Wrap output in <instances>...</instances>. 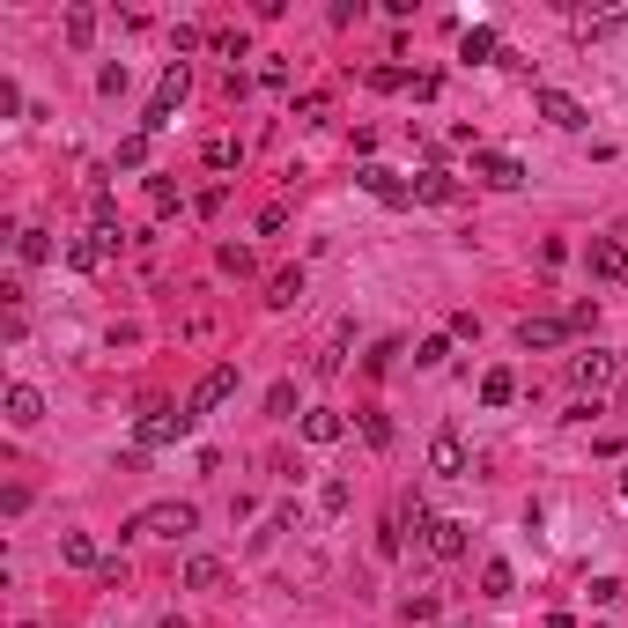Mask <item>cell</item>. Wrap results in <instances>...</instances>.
<instances>
[{
    "label": "cell",
    "mask_w": 628,
    "mask_h": 628,
    "mask_svg": "<svg viewBox=\"0 0 628 628\" xmlns=\"http://www.w3.org/2000/svg\"><path fill=\"white\" fill-rule=\"evenodd\" d=\"M185 97H193V74H185V60H170L163 82H156V97H148V111H141V133H148V141L178 126V104H185Z\"/></svg>",
    "instance_id": "obj_1"
},
{
    "label": "cell",
    "mask_w": 628,
    "mask_h": 628,
    "mask_svg": "<svg viewBox=\"0 0 628 628\" xmlns=\"http://www.w3.org/2000/svg\"><path fill=\"white\" fill-rule=\"evenodd\" d=\"M133 540H185V532H200V510L193 503H148L141 518H126Z\"/></svg>",
    "instance_id": "obj_2"
},
{
    "label": "cell",
    "mask_w": 628,
    "mask_h": 628,
    "mask_svg": "<svg viewBox=\"0 0 628 628\" xmlns=\"http://www.w3.org/2000/svg\"><path fill=\"white\" fill-rule=\"evenodd\" d=\"M133 436H141V451H156V444H178V436H193V414H185V407H178V414H170V407H148Z\"/></svg>",
    "instance_id": "obj_3"
},
{
    "label": "cell",
    "mask_w": 628,
    "mask_h": 628,
    "mask_svg": "<svg viewBox=\"0 0 628 628\" xmlns=\"http://www.w3.org/2000/svg\"><path fill=\"white\" fill-rule=\"evenodd\" d=\"M355 185H363L370 200H385V207H414V185L399 178V170H385V163H363V170H355Z\"/></svg>",
    "instance_id": "obj_4"
},
{
    "label": "cell",
    "mask_w": 628,
    "mask_h": 628,
    "mask_svg": "<svg viewBox=\"0 0 628 628\" xmlns=\"http://www.w3.org/2000/svg\"><path fill=\"white\" fill-rule=\"evenodd\" d=\"M230 392H237V363H215V370H207L200 385H193V399H185V414L200 422V414H215V407H222Z\"/></svg>",
    "instance_id": "obj_5"
},
{
    "label": "cell",
    "mask_w": 628,
    "mask_h": 628,
    "mask_svg": "<svg viewBox=\"0 0 628 628\" xmlns=\"http://www.w3.org/2000/svg\"><path fill=\"white\" fill-rule=\"evenodd\" d=\"M473 178L496 185V193H518V185H525V163L503 156V148H481V156H473Z\"/></svg>",
    "instance_id": "obj_6"
},
{
    "label": "cell",
    "mask_w": 628,
    "mask_h": 628,
    "mask_svg": "<svg viewBox=\"0 0 628 628\" xmlns=\"http://www.w3.org/2000/svg\"><path fill=\"white\" fill-rule=\"evenodd\" d=\"M532 111H540L547 126H562V133H584L592 119H584V104L569 97V89H540V97H532Z\"/></svg>",
    "instance_id": "obj_7"
},
{
    "label": "cell",
    "mask_w": 628,
    "mask_h": 628,
    "mask_svg": "<svg viewBox=\"0 0 628 628\" xmlns=\"http://www.w3.org/2000/svg\"><path fill=\"white\" fill-rule=\"evenodd\" d=\"M429 473L466 481V436H459V429H436V436H429Z\"/></svg>",
    "instance_id": "obj_8"
},
{
    "label": "cell",
    "mask_w": 628,
    "mask_h": 628,
    "mask_svg": "<svg viewBox=\"0 0 628 628\" xmlns=\"http://www.w3.org/2000/svg\"><path fill=\"white\" fill-rule=\"evenodd\" d=\"M569 377H577V392H584V399H599V392H606V385L621 377V363H614V355H599V348H592V355H577V363H569Z\"/></svg>",
    "instance_id": "obj_9"
},
{
    "label": "cell",
    "mask_w": 628,
    "mask_h": 628,
    "mask_svg": "<svg viewBox=\"0 0 628 628\" xmlns=\"http://www.w3.org/2000/svg\"><path fill=\"white\" fill-rule=\"evenodd\" d=\"M414 200H429V207H451L459 200V178H451L444 163H429V170H414Z\"/></svg>",
    "instance_id": "obj_10"
},
{
    "label": "cell",
    "mask_w": 628,
    "mask_h": 628,
    "mask_svg": "<svg viewBox=\"0 0 628 628\" xmlns=\"http://www.w3.org/2000/svg\"><path fill=\"white\" fill-rule=\"evenodd\" d=\"M422 540H429V555H436V562H466V525H459V518H436Z\"/></svg>",
    "instance_id": "obj_11"
},
{
    "label": "cell",
    "mask_w": 628,
    "mask_h": 628,
    "mask_svg": "<svg viewBox=\"0 0 628 628\" xmlns=\"http://www.w3.org/2000/svg\"><path fill=\"white\" fill-rule=\"evenodd\" d=\"M459 60H466V67H488V60H503V37L488 30V23H473V30L459 37Z\"/></svg>",
    "instance_id": "obj_12"
},
{
    "label": "cell",
    "mask_w": 628,
    "mask_h": 628,
    "mask_svg": "<svg viewBox=\"0 0 628 628\" xmlns=\"http://www.w3.org/2000/svg\"><path fill=\"white\" fill-rule=\"evenodd\" d=\"M562 340H569V318H525V326H518V348L532 355V348H562Z\"/></svg>",
    "instance_id": "obj_13"
},
{
    "label": "cell",
    "mask_w": 628,
    "mask_h": 628,
    "mask_svg": "<svg viewBox=\"0 0 628 628\" xmlns=\"http://www.w3.org/2000/svg\"><path fill=\"white\" fill-rule=\"evenodd\" d=\"M45 422V399H37V385H8V429H37Z\"/></svg>",
    "instance_id": "obj_14"
},
{
    "label": "cell",
    "mask_w": 628,
    "mask_h": 628,
    "mask_svg": "<svg viewBox=\"0 0 628 628\" xmlns=\"http://www.w3.org/2000/svg\"><path fill=\"white\" fill-rule=\"evenodd\" d=\"M592 274L599 281H621L628 274V244L621 237H592Z\"/></svg>",
    "instance_id": "obj_15"
},
{
    "label": "cell",
    "mask_w": 628,
    "mask_h": 628,
    "mask_svg": "<svg viewBox=\"0 0 628 628\" xmlns=\"http://www.w3.org/2000/svg\"><path fill=\"white\" fill-rule=\"evenodd\" d=\"M60 562H74V569H104L111 555H97V540H89V532H60Z\"/></svg>",
    "instance_id": "obj_16"
},
{
    "label": "cell",
    "mask_w": 628,
    "mask_h": 628,
    "mask_svg": "<svg viewBox=\"0 0 628 628\" xmlns=\"http://www.w3.org/2000/svg\"><path fill=\"white\" fill-rule=\"evenodd\" d=\"M348 436V422H340L333 407H318V414H303V444H340Z\"/></svg>",
    "instance_id": "obj_17"
},
{
    "label": "cell",
    "mask_w": 628,
    "mask_h": 628,
    "mask_svg": "<svg viewBox=\"0 0 628 628\" xmlns=\"http://www.w3.org/2000/svg\"><path fill=\"white\" fill-rule=\"evenodd\" d=\"M104 259H111V252H104V237H97V230H89V237H74V244H67V266H74V274H97V266H104Z\"/></svg>",
    "instance_id": "obj_18"
},
{
    "label": "cell",
    "mask_w": 628,
    "mask_h": 628,
    "mask_svg": "<svg viewBox=\"0 0 628 628\" xmlns=\"http://www.w3.org/2000/svg\"><path fill=\"white\" fill-rule=\"evenodd\" d=\"M266 303H274V311H289V303H303V266H281V274L266 281Z\"/></svg>",
    "instance_id": "obj_19"
},
{
    "label": "cell",
    "mask_w": 628,
    "mask_h": 628,
    "mask_svg": "<svg viewBox=\"0 0 628 628\" xmlns=\"http://www.w3.org/2000/svg\"><path fill=\"white\" fill-rule=\"evenodd\" d=\"M481 592H488V599H510V592H518V569H510L503 555H488V562H481Z\"/></svg>",
    "instance_id": "obj_20"
},
{
    "label": "cell",
    "mask_w": 628,
    "mask_h": 628,
    "mask_svg": "<svg viewBox=\"0 0 628 628\" xmlns=\"http://www.w3.org/2000/svg\"><path fill=\"white\" fill-rule=\"evenodd\" d=\"M15 259H23V266H45V259H52V230H37V222H30V230H15Z\"/></svg>",
    "instance_id": "obj_21"
},
{
    "label": "cell",
    "mask_w": 628,
    "mask_h": 628,
    "mask_svg": "<svg viewBox=\"0 0 628 628\" xmlns=\"http://www.w3.org/2000/svg\"><path fill=\"white\" fill-rule=\"evenodd\" d=\"M222 577H230V569H222L215 555H193V562H185V584H193V592H215Z\"/></svg>",
    "instance_id": "obj_22"
},
{
    "label": "cell",
    "mask_w": 628,
    "mask_h": 628,
    "mask_svg": "<svg viewBox=\"0 0 628 628\" xmlns=\"http://www.w3.org/2000/svg\"><path fill=\"white\" fill-rule=\"evenodd\" d=\"M510 399H518V377H510V370H488V377H481V407H510Z\"/></svg>",
    "instance_id": "obj_23"
},
{
    "label": "cell",
    "mask_w": 628,
    "mask_h": 628,
    "mask_svg": "<svg viewBox=\"0 0 628 628\" xmlns=\"http://www.w3.org/2000/svg\"><path fill=\"white\" fill-rule=\"evenodd\" d=\"M237 156H244L237 133H215V141H207V170H237Z\"/></svg>",
    "instance_id": "obj_24"
},
{
    "label": "cell",
    "mask_w": 628,
    "mask_h": 628,
    "mask_svg": "<svg viewBox=\"0 0 628 628\" xmlns=\"http://www.w3.org/2000/svg\"><path fill=\"white\" fill-rule=\"evenodd\" d=\"M97 37V8H67V45H89Z\"/></svg>",
    "instance_id": "obj_25"
},
{
    "label": "cell",
    "mask_w": 628,
    "mask_h": 628,
    "mask_svg": "<svg viewBox=\"0 0 628 628\" xmlns=\"http://www.w3.org/2000/svg\"><path fill=\"white\" fill-rule=\"evenodd\" d=\"M451 355V333H436V340H422V348H414V370H436Z\"/></svg>",
    "instance_id": "obj_26"
},
{
    "label": "cell",
    "mask_w": 628,
    "mask_h": 628,
    "mask_svg": "<svg viewBox=\"0 0 628 628\" xmlns=\"http://www.w3.org/2000/svg\"><path fill=\"white\" fill-rule=\"evenodd\" d=\"M215 266H222V274H252V252H244V244H222V252H215Z\"/></svg>",
    "instance_id": "obj_27"
},
{
    "label": "cell",
    "mask_w": 628,
    "mask_h": 628,
    "mask_svg": "<svg viewBox=\"0 0 628 628\" xmlns=\"http://www.w3.org/2000/svg\"><path fill=\"white\" fill-rule=\"evenodd\" d=\"M370 89H385V97H392V89H414V74L407 67H370Z\"/></svg>",
    "instance_id": "obj_28"
},
{
    "label": "cell",
    "mask_w": 628,
    "mask_h": 628,
    "mask_svg": "<svg viewBox=\"0 0 628 628\" xmlns=\"http://www.w3.org/2000/svg\"><path fill=\"white\" fill-rule=\"evenodd\" d=\"M266 414H274V422H289V414H296V385H274V392H266Z\"/></svg>",
    "instance_id": "obj_29"
},
{
    "label": "cell",
    "mask_w": 628,
    "mask_h": 628,
    "mask_svg": "<svg viewBox=\"0 0 628 628\" xmlns=\"http://www.w3.org/2000/svg\"><path fill=\"white\" fill-rule=\"evenodd\" d=\"M363 436H370L377 451H385V444H392V414H377V407H370V414H363Z\"/></svg>",
    "instance_id": "obj_30"
},
{
    "label": "cell",
    "mask_w": 628,
    "mask_h": 628,
    "mask_svg": "<svg viewBox=\"0 0 628 628\" xmlns=\"http://www.w3.org/2000/svg\"><path fill=\"white\" fill-rule=\"evenodd\" d=\"M148 163V133H133V141H119V170H141Z\"/></svg>",
    "instance_id": "obj_31"
},
{
    "label": "cell",
    "mask_w": 628,
    "mask_h": 628,
    "mask_svg": "<svg viewBox=\"0 0 628 628\" xmlns=\"http://www.w3.org/2000/svg\"><path fill=\"white\" fill-rule=\"evenodd\" d=\"M407 621H436V592H407V606H399Z\"/></svg>",
    "instance_id": "obj_32"
},
{
    "label": "cell",
    "mask_w": 628,
    "mask_h": 628,
    "mask_svg": "<svg viewBox=\"0 0 628 628\" xmlns=\"http://www.w3.org/2000/svg\"><path fill=\"white\" fill-rule=\"evenodd\" d=\"M215 52H222V60H244L252 45H244V30H215Z\"/></svg>",
    "instance_id": "obj_33"
},
{
    "label": "cell",
    "mask_w": 628,
    "mask_h": 628,
    "mask_svg": "<svg viewBox=\"0 0 628 628\" xmlns=\"http://www.w3.org/2000/svg\"><path fill=\"white\" fill-rule=\"evenodd\" d=\"M148 200H156V215H170V207H178V185H170V178H148Z\"/></svg>",
    "instance_id": "obj_34"
},
{
    "label": "cell",
    "mask_w": 628,
    "mask_h": 628,
    "mask_svg": "<svg viewBox=\"0 0 628 628\" xmlns=\"http://www.w3.org/2000/svg\"><path fill=\"white\" fill-rule=\"evenodd\" d=\"M156 628H193V621H178V614H163V621H156Z\"/></svg>",
    "instance_id": "obj_35"
},
{
    "label": "cell",
    "mask_w": 628,
    "mask_h": 628,
    "mask_svg": "<svg viewBox=\"0 0 628 628\" xmlns=\"http://www.w3.org/2000/svg\"><path fill=\"white\" fill-rule=\"evenodd\" d=\"M621 496H628V473H621Z\"/></svg>",
    "instance_id": "obj_36"
}]
</instances>
